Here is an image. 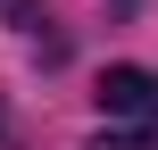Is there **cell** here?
<instances>
[{
    "mask_svg": "<svg viewBox=\"0 0 158 150\" xmlns=\"http://www.w3.org/2000/svg\"><path fill=\"white\" fill-rule=\"evenodd\" d=\"M92 150H158V125H142V134H100Z\"/></svg>",
    "mask_w": 158,
    "mask_h": 150,
    "instance_id": "2",
    "label": "cell"
},
{
    "mask_svg": "<svg viewBox=\"0 0 158 150\" xmlns=\"http://www.w3.org/2000/svg\"><path fill=\"white\" fill-rule=\"evenodd\" d=\"M100 109L108 117H133V125H158V75L150 67H108L100 75Z\"/></svg>",
    "mask_w": 158,
    "mask_h": 150,
    "instance_id": "1",
    "label": "cell"
}]
</instances>
